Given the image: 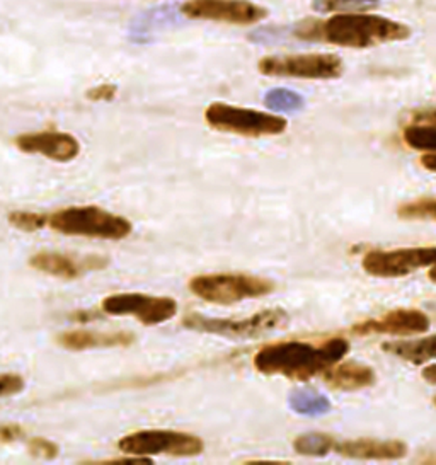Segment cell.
Instances as JSON below:
<instances>
[{"label":"cell","instance_id":"obj_23","mask_svg":"<svg viewBox=\"0 0 436 465\" xmlns=\"http://www.w3.org/2000/svg\"><path fill=\"white\" fill-rule=\"evenodd\" d=\"M397 215L412 222H436V198H420L397 208Z\"/></svg>","mask_w":436,"mask_h":465},{"label":"cell","instance_id":"obj_18","mask_svg":"<svg viewBox=\"0 0 436 465\" xmlns=\"http://www.w3.org/2000/svg\"><path fill=\"white\" fill-rule=\"evenodd\" d=\"M382 350L389 355L401 358L412 365H422L436 360V334L416 341L385 342Z\"/></svg>","mask_w":436,"mask_h":465},{"label":"cell","instance_id":"obj_27","mask_svg":"<svg viewBox=\"0 0 436 465\" xmlns=\"http://www.w3.org/2000/svg\"><path fill=\"white\" fill-rule=\"evenodd\" d=\"M26 387V382L17 373H0V399L14 397L21 394Z\"/></svg>","mask_w":436,"mask_h":465},{"label":"cell","instance_id":"obj_3","mask_svg":"<svg viewBox=\"0 0 436 465\" xmlns=\"http://www.w3.org/2000/svg\"><path fill=\"white\" fill-rule=\"evenodd\" d=\"M48 227L68 237L123 241L134 232L132 222L99 206H68L48 215Z\"/></svg>","mask_w":436,"mask_h":465},{"label":"cell","instance_id":"obj_8","mask_svg":"<svg viewBox=\"0 0 436 465\" xmlns=\"http://www.w3.org/2000/svg\"><path fill=\"white\" fill-rule=\"evenodd\" d=\"M258 70L266 77L332 81L340 79L344 64L332 54H300V55H272L261 58Z\"/></svg>","mask_w":436,"mask_h":465},{"label":"cell","instance_id":"obj_28","mask_svg":"<svg viewBox=\"0 0 436 465\" xmlns=\"http://www.w3.org/2000/svg\"><path fill=\"white\" fill-rule=\"evenodd\" d=\"M116 94H118V87L114 84H99L93 89H89L85 96L89 101H94V103H103V101L108 103V101H113Z\"/></svg>","mask_w":436,"mask_h":465},{"label":"cell","instance_id":"obj_5","mask_svg":"<svg viewBox=\"0 0 436 465\" xmlns=\"http://www.w3.org/2000/svg\"><path fill=\"white\" fill-rule=\"evenodd\" d=\"M204 122L222 134L247 138L274 137L288 128L283 116L225 103H212L204 110Z\"/></svg>","mask_w":436,"mask_h":465},{"label":"cell","instance_id":"obj_4","mask_svg":"<svg viewBox=\"0 0 436 465\" xmlns=\"http://www.w3.org/2000/svg\"><path fill=\"white\" fill-rule=\"evenodd\" d=\"M188 288L194 297L208 303L233 305L270 295L274 292V283L256 274L212 273L193 276Z\"/></svg>","mask_w":436,"mask_h":465},{"label":"cell","instance_id":"obj_9","mask_svg":"<svg viewBox=\"0 0 436 465\" xmlns=\"http://www.w3.org/2000/svg\"><path fill=\"white\" fill-rule=\"evenodd\" d=\"M436 264V246L402 247L392 251L373 249L362 260L365 273L375 278H404Z\"/></svg>","mask_w":436,"mask_h":465},{"label":"cell","instance_id":"obj_30","mask_svg":"<svg viewBox=\"0 0 436 465\" xmlns=\"http://www.w3.org/2000/svg\"><path fill=\"white\" fill-rule=\"evenodd\" d=\"M420 163H421L422 167H424L426 171L435 173L436 174V153H424Z\"/></svg>","mask_w":436,"mask_h":465},{"label":"cell","instance_id":"obj_26","mask_svg":"<svg viewBox=\"0 0 436 465\" xmlns=\"http://www.w3.org/2000/svg\"><path fill=\"white\" fill-rule=\"evenodd\" d=\"M27 450L33 457L41 459V460H54L60 453V449L54 441L43 437L31 438L27 441Z\"/></svg>","mask_w":436,"mask_h":465},{"label":"cell","instance_id":"obj_2","mask_svg":"<svg viewBox=\"0 0 436 465\" xmlns=\"http://www.w3.org/2000/svg\"><path fill=\"white\" fill-rule=\"evenodd\" d=\"M295 38L303 42H327L341 48H372L385 43L406 42L411 28L383 15L342 13L324 23L303 21L295 25Z\"/></svg>","mask_w":436,"mask_h":465},{"label":"cell","instance_id":"obj_32","mask_svg":"<svg viewBox=\"0 0 436 465\" xmlns=\"http://www.w3.org/2000/svg\"><path fill=\"white\" fill-rule=\"evenodd\" d=\"M428 278H430V282L436 283V264L435 266H431V270H430V273H428Z\"/></svg>","mask_w":436,"mask_h":465},{"label":"cell","instance_id":"obj_17","mask_svg":"<svg viewBox=\"0 0 436 465\" xmlns=\"http://www.w3.org/2000/svg\"><path fill=\"white\" fill-rule=\"evenodd\" d=\"M324 382L334 391L354 392L363 391L377 382V375L372 367L358 361L336 363L324 373Z\"/></svg>","mask_w":436,"mask_h":465},{"label":"cell","instance_id":"obj_6","mask_svg":"<svg viewBox=\"0 0 436 465\" xmlns=\"http://www.w3.org/2000/svg\"><path fill=\"white\" fill-rule=\"evenodd\" d=\"M288 324V312L283 309H266L244 319H222L190 312L183 319V326L190 331L215 334L231 340H253L285 328Z\"/></svg>","mask_w":436,"mask_h":465},{"label":"cell","instance_id":"obj_20","mask_svg":"<svg viewBox=\"0 0 436 465\" xmlns=\"http://www.w3.org/2000/svg\"><path fill=\"white\" fill-rule=\"evenodd\" d=\"M402 138L414 151L436 153V122H411L404 128Z\"/></svg>","mask_w":436,"mask_h":465},{"label":"cell","instance_id":"obj_33","mask_svg":"<svg viewBox=\"0 0 436 465\" xmlns=\"http://www.w3.org/2000/svg\"><path fill=\"white\" fill-rule=\"evenodd\" d=\"M433 402H435V406H436V397H435V401H433Z\"/></svg>","mask_w":436,"mask_h":465},{"label":"cell","instance_id":"obj_14","mask_svg":"<svg viewBox=\"0 0 436 465\" xmlns=\"http://www.w3.org/2000/svg\"><path fill=\"white\" fill-rule=\"evenodd\" d=\"M29 266L36 272L60 280H77L84 274L101 272L108 266L103 256H72L67 252L40 251L29 258Z\"/></svg>","mask_w":436,"mask_h":465},{"label":"cell","instance_id":"obj_16","mask_svg":"<svg viewBox=\"0 0 436 465\" xmlns=\"http://www.w3.org/2000/svg\"><path fill=\"white\" fill-rule=\"evenodd\" d=\"M334 450L356 460H401L408 455V445L399 440L356 438L336 443Z\"/></svg>","mask_w":436,"mask_h":465},{"label":"cell","instance_id":"obj_7","mask_svg":"<svg viewBox=\"0 0 436 465\" xmlns=\"http://www.w3.org/2000/svg\"><path fill=\"white\" fill-rule=\"evenodd\" d=\"M118 450L123 455L135 457H196L204 450V441L200 437L176 431V430H140L128 433L118 441Z\"/></svg>","mask_w":436,"mask_h":465},{"label":"cell","instance_id":"obj_10","mask_svg":"<svg viewBox=\"0 0 436 465\" xmlns=\"http://www.w3.org/2000/svg\"><path fill=\"white\" fill-rule=\"evenodd\" d=\"M173 297H155L147 293H113L103 299L101 311L114 317H134L144 326H159L177 314Z\"/></svg>","mask_w":436,"mask_h":465},{"label":"cell","instance_id":"obj_15","mask_svg":"<svg viewBox=\"0 0 436 465\" xmlns=\"http://www.w3.org/2000/svg\"><path fill=\"white\" fill-rule=\"evenodd\" d=\"M135 341V334L126 331H89L68 329L56 336V342L68 351L106 350V348H128Z\"/></svg>","mask_w":436,"mask_h":465},{"label":"cell","instance_id":"obj_19","mask_svg":"<svg viewBox=\"0 0 436 465\" xmlns=\"http://www.w3.org/2000/svg\"><path fill=\"white\" fill-rule=\"evenodd\" d=\"M288 404L293 412L302 416H324L331 411V401L313 389H299L288 397Z\"/></svg>","mask_w":436,"mask_h":465},{"label":"cell","instance_id":"obj_12","mask_svg":"<svg viewBox=\"0 0 436 465\" xmlns=\"http://www.w3.org/2000/svg\"><path fill=\"white\" fill-rule=\"evenodd\" d=\"M14 145L17 151L29 155H41L54 163L67 164L81 153V142L67 132L43 130L31 132L14 138Z\"/></svg>","mask_w":436,"mask_h":465},{"label":"cell","instance_id":"obj_13","mask_svg":"<svg viewBox=\"0 0 436 465\" xmlns=\"http://www.w3.org/2000/svg\"><path fill=\"white\" fill-rule=\"evenodd\" d=\"M431 326L430 317L420 309H394L381 317L367 319L352 326L354 336H416Z\"/></svg>","mask_w":436,"mask_h":465},{"label":"cell","instance_id":"obj_11","mask_svg":"<svg viewBox=\"0 0 436 465\" xmlns=\"http://www.w3.org/2000/svg\"><path fill=\"white\" fill-rule=\"evenodd\" d=\"M181 11L190 19L233 26H251L268 17V9L253 0H186Z\"/></svg>","mask_w":436,"mask_h":465},{"label":"cell","instance_id":"obj_29","mask_svg":"<svg viewBox=\"0 0 436 465\" xmlns=\"http://www.w3.org/2000/svg\"><path fill=\"white\" fill-rule=\"evenodd\" d=\"M23 435H25V430H23L21 424H0V441H4V443H13Z\"/></svg>","mask_w":436,"mask_h":465},{"label":"cell","instance_id":"obj_24","mask_svg":"<svg viewBox=\"0 0 436 465\" xmlns=\"http://www.w3.org/2000/svg\"><path fill=\"white\" fill-rule=\"evenodd\" d=\"M264 104L272 111H299L305 106V101L299 93L280 87L266 93Z\"/></svg>","mask_w":436,"mask_h":465},{"label":"cell","instance_id":"obj_1","mask_svg":"<svg viewBox=\"0 0 436 465\" xmlns=\"http://www.w3.org/2000/svg\"><path fill=\"white\" fill-rule=\"evenodd\" d=\"M350 351L344 338H331L313 344L307 341H280L266 344L253 358L259 373L285 377L295 382H307L340 363Z\"/></svg>","mask_w":436,"mask_h":465},{"label":"cell","instance_id":"obj_22","mask_svg":"<svg viewBox=\"0 0 436 465\" xmlns=\"http://www.w3.org/2000/svg\"><path fill=\"white\" fill-rule=\"evenodd\" d=\"M381 5V0H312V9L319 15L329 13H367Z\"/></svg>","mask_w":436,"mask_h":465},{"label":"cell","instance_id":"obj_31","mask_svg":"<svg viewBox=\"0 0 436 465\" xmlns=\"http://www.w3.org/2000/svg\"><path fill=\"white\" fill-rule=\"evenodd\" d=\"M422 379L426 382L436 383V365H430L422 370Z\"/></svg>","mask_w":436,"mask_h":465},{"label":"cell","instance_id":"obj_21","mask_svg":"<svg viewBox=\"0 0 436 465\" xmlns=\"http://www.w3.org/2000/svg\"><path fill=\"white\" fill-rule=\"evenodd\" d=\"M336 440L321 431L303 433L293 440V450L303 457H326L329 451L334 450Z\"/></svg>","mask_w":436,"mask_h":465},{"label":"cell","instance_id":"obj_25","mask_svg":"<svg viewBox=\"0 0 436 465\" xmlns=\"http://www.w3.org/2000/svg\"><path fill=\"white\" fill-rule=\"evenodd\" d=\"M7 220H9L11 227H14L15 231H21V232H40L45 227H48V215L38 213V212L15 210L9 213Z\"/></svg>","mask_w":436,"mask_h":465}]
</instances>
